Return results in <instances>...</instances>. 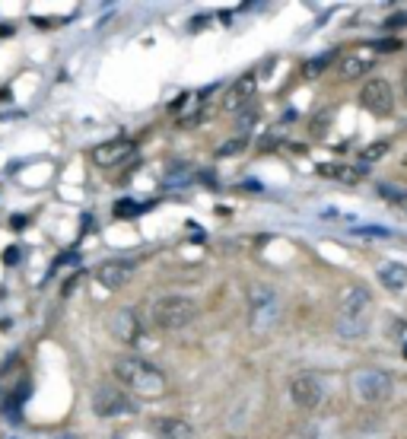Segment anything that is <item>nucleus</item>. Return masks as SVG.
Masks as SVG:
<instances>
[{"label":"nucleus","instance_id":"7ed1b4c3","mask_svg":"<svg viewBox=\"0 0 407 439\" xmlns=\"http://www.w3.org/2000/svg\"><path fill=\"white\" fill-rule=\"evenodd\" d=\"M280 316V296L268 287V283H255L249 290V325L251 331H270Z\"/></svg>","mask_w":407,"mask_h":439},{"label":"nucleus","instance_id":"423d86ee","mask_svg":"<svg viewBox=\"0 0 407 439\" xmlns=\"http://www.w3.org/2000/svg\"><path fill=\"white\" fill-rule=\"evenodd\" d=\"M359 105H363L369 115H375V118H388V115H392V109H394L392 83L382 80V76H373V80L359 90Z\"/></svg>","mask_w":407,"mask_h":439},{"label":"nucleus","instance_id":"9b49d317","mask_svg":"<svg viewBox=\"0 0 407 439\" xmlns=\"http://www.w3.org/2000/svg\"><path fill=\"white\" fill-rule=\"evenodd\" d=\"M127 156H134V144H131V140H109V144H102V147L92 150V163L102 166V169L121 166Z\"/></svg>","mask_w":407,"mask_h":439},{"label":"nucleus","instance_id":"bb28decb","mask_svg":"<svg viewBox=\"0 0 407 439\" xmlns=\"http://www.w3.org/2000/svg\"><path fill=\"white\" fill-rule=\"evenodd\" d=\"M51 439H76L74 433H57V436H51Z\"/></svg>","mask_w":407,"mask_h":439},{"label":"nucleus","instance_id":"b1692460","mask_svg":"<svg viewBox=\"0 0 407 439\" xmlns=\"http://www.w3.org/2000/svg\"><path fill=\"white\" fill-rule=\"evenodd\" d=\"M357 233H363V236H388V229H379V227H359Z\"/></svg>","mask_w":407,"mask_h":439},{"label":"nucleus","instance_id":"4468645a","mask_svg":"<svg viewBox=\"0 0 407 439\" xmlns=\"http://www.w3.org/2000/svg\"><path fill=\"white\" fill-rule=\"evenodd\" d=\"M375 277H379V283L385 290L398 293V290L407 287V264H404V261H385V264H379Z\"/></svg>","mask_w":407,"mask_h":439},{"label":"nucleus","instance_id":"f03ea898","mask_svg":"<svg viewBox=\"0 0 407 439\" xmlns=\"http://www.w3.org/2000/svg\"><path fill=\"white\" fill-rule=\"evenodd\" d=\"M198 318V302L191 296L169 293L150 302V322L163 331H181Z\"/></svg>","mask_w":407,"mask_h":439},{"label":"nucleus","instance_id":"f3484780","mask_svg":"<svg viewBox=\"0 0 407 439\" xmlns=\"http://www.w3.org/2000/svg\"><path fill=\"white\" fill-rule=\"evenodd\" d=\"M366 316L363 318H344L340 316V322H338V335L340 337H359V335H366Z\"/></svg>","mask_w":407,"mask_h":439},{"label":"nucleus","instance_id":"9d476101","mask_svg":"<svg viewBox=\"0 0 407 439\" xmlns=\"http://www.w3.org/2000/svg\"><path fill=\"white\" fill-rule=\"evenodd\" d=\"M255 90H258V76L255 74H242L239 80L229 86V93L223 96V105H226V112H242L245 105L255 99Z\"/></svg>","mask_w":407,"mask_h":439},{"label":"nucleus","instance_id":"393cba45","mask_svg":"<svg viewBox=\"0 0 407 439\" xmlns=\"http://www.w3.org/2000/svg\"><path fill=\"white\" fill-rule=\"evenodd\" d=\"M388 29H394V26H407V13H398V16H392V20L385 22Z\"/></svg>","mask_w":407,"mask_h":439},{"label":"nucleus","instance_id":"f8f14e48","mask_svg":"<svg viewBox=\"0 0 407 439\" xmlns=\"http://www.w3.org/2000/svg\"><path fill=\"white\" fill-rule=\"evenodd\" d=\"M131 274H134V268L127 261H109V264H102V268L96 271V283L105 290H121L131 281Z\"/></svg>","mask_w":407,"mask_h":439},{"label":"nucleus","instance_id":"4be33fe9","mask_svg":"<svg viewBox=\"0 0 407 439\" xmlns=\"http://www.w3.org/2000/svg\"><path fill=\"white\" fill-rule=\"evenodd\" d=\"M179 172H169L166 175V182L169 185H175V182H188V166H175Z\"/></svg>","mask_w":407,"mask_h":439},{"label":"nucleus","instance_id":"2eb2a0df","mask_svg":"<svg viewBox=\"0 0 407 439\" xmlns=\"http://www.w3.org/2000/svg\"><path fill=\"white\" fill-rule=\"evenodd\" d=\"M156 433H159V439H191L194 436L191 424H185V420H179V417H159Z\"/></svg>","mask_w":407,"mask_h":439},{"label":"nucleus","instance_id":"39448f33","mask_svg":"<svg viewBox=\"0 0 407 439\" xmlns=\"http://www.w3.org/2000/svg\"><path fill=\"white\" fill-rule=\"evenodd\" d=\"M392 389L394 382L385 370H363L353 376V391L366 405H382L385 398H392Z\"/></svg>","mask_w":407,"mask_h":439},{"label":"nucleus","instance_id":"6e6552de","mask_svg":"<svg viewBox=\"0 0 407 439\" xmlns=\"http://www.w3.org/2000/svg\"><path fill=\"white\" fill-rule=\"evenodd\" d=\"M290 398L296 407H303V411H315L318 405L324 401V385L318 376H309V372H303V376H296L290 382Z\"/></svg>","mask_w":407,"mask_h":439},{"label":"nucleus","instance_id":"5701e85b","mask_svg":"<svg viewBox=\"0 0 407 439\" xmlns=\"http://www.w3.org/2000/svg\"><path fill=\"white\" fill-rule=\"evenodd\" d=\"M375 51H398L401 48V41L398 39H385V41H379V45H373Z\"/></svg>","mask_w":407,"mask_h":439},{"label":"nucleus","instance_id":"aec40b11","mask_svg":"<svg viewBox=\"0 0 407 439\" xmlns=\"http://www.w3.org/2000/svg\"><path fill=\"white\" fill-rule=\"evenodd\" d=\"M290 439H318V426L315 424H303L290 433Z\"/></svg>","mask_w":407,"mask_h":439},{"label":"nucleus","instance_id":"a211bd4d","mask_svg":"<svg viewBox=\"0 0 407 439\" xmlns=\"http://www.w3.org/2000/svg\"><path fill=\"white\" fill-rule=\"evenodd\" d=\"M331 61H334V51H328V55H322V58H312V61H305L303 74H305V76H318Z\"/></svg>","mask_w":407,"mask_h":439},{"label":"nucleus","instance_id":"0eeeda50","mask_svg":"<svg viewBox=\"0 0 407 439\" xmlns=\"http://www.w3.org/2000/svg\"><path fill=\"white\" fill-rule=\"evenodd\" d=\"M375 55H379V51H375L373 45H357V48L344 51L338 61L340 80H359L363 74H369V67L375 64Z\"/></svg>","mask_w":407,"mask_h":439},{"label":"nucleus","instance_id":"1a4fd4ad","mask_svg":"<svg viewBox=\"0 0 407 439\" xmlns=\"http://www.w3.org/2000/svg\"><path fill=\"white\" fill-rule=\"evenodd\" d=\"M111 335H115L121 344L134 347V344L140 341V335H144V325H140L137 312L134 309H118L115 316H111Z\"/></svg>","mask_w":407,"mask_h":439},{"label":"nucleus","instance_id":"a878e982","mask_svg":"<svg viewBox=\"0 0 407 439\" xmlns=\"http://www.w3.org/2000/svg\"><path fill=\"white\" fill-rule=\"evenodd\" d=\"M394 204H398V207H401V210H407V194H401V198H398V201H394Z\"/></svg>","mask_w":407,"mask_h":439},{"label":"nucleus","instance_id":"ddd939ff","mask_svg":"<svg viewBox=\"0 0 407 439\" xmlns=\"http://www.w3.org/2000/svg\"><path fill=\"white\" fill-rule=\"evenodd\" d=\"M369 302H373V296H369V290L366 287H347L344 296H340V316L344 318H363L366 309H369Z\"/></svg>","mask_w":407,"mask_h":439},{"label":"nucleus","instance_id":"dca6fc26","mask_svg":"<svg viewBox=\"0 0 407 439\" xmlns=\"http://www.w3.org/2000/svg\"><path fill=\"white\" fill-rule=\"evenodd\" d=\"M366 169H350V166H322V175H328V179H338V182H347V185H353V182L363 179Z\"/></svg>","mask_w":407,"mask_h":439},{"label":"nucleus","instance_id":"412c9836","mask_svg":"<svg viewBox=\"0 0 407 439\" xmlns=\"http://www.w3.org/2000/svg\"><path fill=\"white\" fill-rule=\"evenodd\" d=\"M140 210H144V207L134 204V201H118V204H115V213H118V217H125V213H140Z\"/></svg>","mask_w":407,"mask_h":439},{"label":"nucleus","instance_id":"f257e3e1","mask_svg":"<svg viewBox=\"0 0 407 439\" xmlns=\"http://www.w3.org/2000/svg\"><path fill=\"white\" fill-rule=\"evenodd\" d=\"M111 370H115L118 382L125 385L131 395H137V398H163V395H166V376H163L150 360L137 357V353L118 357Z\"/></svg>","mask_w":407,"mask_h":439},{"label":"nucleus","instance_id":"20e7f679","mask_svg":"<svg viewBox=\"0 0 407 439\" xmlns=\"http://www.w3.org/2000/svg\"><path fill=\"white\" fill-rule=\"evenodd\" d=\"M92 414L105 417V420L131 417V414H137V405L127 398V391L115 389V385H99V389L92 391Z\"/></svg>","mask_w":407,"mask_h":439},{"label":"nucleus","instance_id":"6ab92c4d","mask_svg":"<svg viewBox=\"0 0 407 439\" xmlns=\"http://www.w3.org/2000/svg\"><path fill=\"white\" fill-rule=\"evenodd\" d=\"M388 153V144L385 140H379V144H373V147H366L363 153H359V159H363V163H373V159H379V156H385Z\"/></svg>","mask_w":407,"mask_h":439},{"label":"nucleus","instance_id":"cd10ccee","mask_svg":"<svg viewBox=\"0 0 407 439\" xmlns=\"http://www.w3.org/2000/svg\"><path fill=\"white\" fill-rule=\"evenodd\" d=\"M401 86H404V96H407V67H404V76H401Z\"/></svg>","mask_w":407,"mask_h":439}]
</instances>
